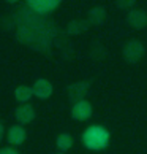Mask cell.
Returning <instances> with one entry per match:
<instances>
[{
	"label": "cell",
	"instance_id": "1",
	"mask_svg": "<svg viewBox=\"0 0 147 154\" xmlns=\"http://www.w3.org/2000/svg\"><path fill=\"white\" fill-rule=\"evenodd\" d=\"M82 145L90 151H103L111 141V134L103 125H90L82 132Z\"/></svg>",
	"mask_w": 147,
	"mask_h": 154
},
{
	"label": "cell",
	"instance_id": "2",
	"mask_svg": "<svg viewBox=\"0 0 147 154\" xmlns=\"http://www.w3.org/2000/svg\"><path fill=\"white\" fill-rule=\"evenodd\" d=\"M144 54H146V48L139 40H128L123 45L122 56L128 64H136V62H139L144 57Z\"/></svg>",
	"mask_w": 147,
	"mask_h": 154
},
{
	"label": "cell",
	"instance_id": "3",
	"mask_svg": "<svg viewBox=\"0 0 147 154\" xmlns=\"http://www.w3.org/2000/svg\"><path fill=\"white\" fill-rule=\"evenodd\" d=\"M92 113H93V108L89 100H79L76 103H73L71 118L76 119V121H87L92 116Z\"/></svg>",
	"mask_w": 147,
	"mask_h": 154
},
{
	"label": "cell",
	"instance_id": "4",
	"mask_svg": "<svg viewBox=\"0 0 147 154\" xmlns=\"http://www.w3.org/2000/svg\"><path fill=\"white\" fill-rule=\"evenodd\" d=\"M62 0H27V5L38 14H46L54 11Z\"/></svg>",
	"mask_w": 147,
	"mask_h": 154
},
{
	"label": "cell",
	"instance_id": "5",
	"mask_svg": "<svg viewBox=\"0 0 147 154\" xmlns=\"http://www.w3.org/2000/svg\"><path fill=\"white\" fill-rule=\"evenodd\" d=\"M89 86H90L89 81H78V83L70 84L68 89H66L70 100L75 102V103L79 100H86V94L89 92Z\"/></svg>",
	"mask_w": 147,
	"mask_h": 154
},
{
	"label": "cell",
	"instance_id": "6",
	"mask_svg": "<svg viewBox=\"0 0 147 154\" xmlns=\"http://www.w3.org/2000/svg\"><path fill=\"white\" fill-rule=\"evenodd\" d=\"M32 91H33V95L35 97H38V99H41V100H46L52 95L54 88H52V84H51V81H48V79H44V78H40L33 83Z\"/></svg>",
	"mask_w": 147,
	"mask_h": 154
},
{
	"label": "cell",
	"instance_id": "7",
	"mask_svg": "<svg viewBox=\"0 0 147 154\" xmlns=\"http://www.w3.org/2000/svg\"><path fill=\"white\" fill-rule=\"evenodd\" d=\"M14 118L19 124H29L35 119V108L30 103H21L14 110Z\"/></svg>",
	"mask_w": 147,
	"mask_h": 154
},
{
	"label": "cell",
	"instance_id": "8",
	"mask_svg": "<svg viewBox=\"0 0 147 154\" xmlns=\"http://www.w3.org/2000/svg\"><path fill=\"white\" fill-rule=\"evenodd\" d=\"M127 22L133 29H144L147 27V13L144 10H131L127 14Z\"/></svg>",
	"mask_w": 147,
	"mask_h": 154
},
{
	"label": "cell",
	"instance_id": "9",
	"mask_svg": "<svg viewBox=\"0 0 147 154\" xmlns=\"http://www.w3.org/2000/svg\"><path fill=\"white\" fill-rule=\"evenodd\" d=\"M27 138V132L22 125H11L7 130V141L13 146H19L25 141Z\"/></svg>",
	"mask_w": 147,
	"mask_h": 154
},
{
	"label": "cell",
	"instance_id": "10",
	"mask_svg": "<svg viewBox=\"0 0 147 154\" xmlns=\"http://www.w3.org/2000/svg\"><path fill=\"white\" fill-rule=\"evenodd\" d=\"M32 97H33L32 86L19 84V86L14 89V99H16V102H19V103H29V100Z\"/></svg>",
	"mask_w": 147,
	"mask_h": 154
},
{
	"label": "cell",
	"instance_id": "11",
	"mask_svg": "<svg viewBox=\"0 0 147 154\" xmlns=\"http://www.w3.org/2000/svg\"><path fill=\"white\" fill-rule=\"evenodd\" d=\"M106 19V10L103 7H95L89 11V24H92V26H100V24H103Z\"/></svg>",
	"mask_w": 147,
	"mask_h": 154
},
{
	"label": "cell",
	"instance_id": "12",
	"mask_svg": "<svg viewBox=\"0 0 147 154\" xmlns=\"http://www.w3.org/2000/svg\"><path fill=\"white\" fill-rule=\"evenodd\" d=\"M89 21H81V19H76V21H71L66 30H68L70 35H78V33H82L84 30L89 29Z\"/></svg>",
	"mask_w": 147,
	"mask_h": 154
},
{
	"label": "cell",
	"instance_id": "13",
	"mask_svg": "<svg viewBox=\"0 0 147 154\" xmlns=\"http://www.w3.org/2000/svg\"><path fill=\"white\" fill-rule=\"evenodd\" d=\"M73 143H75V140H73V137L70 134H60L57 137V140H55V145H57V148L62 152L68 151L70 148L73 146Z\"/></svg>",
	"mask_w": 147,
	"mask_h": 154
},
{
	"label": "cell",
	"instance_id": "14",
	"mask_svg": "<svg viewBox=\"0 0 147 154\" xmlns=\"http://www.w3.org/2000/svg\"><path fill=\"white\" fill-rule=\"evenodd\" d=\"M134 2H136V0H116V5H117V8H120V10H128L134 5Z\"/></svg>",
	"mask_w": 147,
	"mask_h": 154
},
{
	"label": "cell",
	"instance_id": "15",
	"mask_svg": "<svg viewBox=\"0 0 147 154\" xmlns=\"http://www.w3.org/2000/svg\"><path fill=\"white\" fill-rule=\"evenodd\" d=\"M0 154H19V151L14 149L13 146H3L0 148Z\"/></svg>",
	"mask_w": 147,
	"mask_h": 154
},
{
	"label": "cell",
	"instance_id": "16",
	"mask_svg": "<svg viewBox=\"0 0 147 154\" xmlns=\"http://www.w3.org/2000/svg\"><path fill=\"white\" fill-rule=\"evenodd\" d=\"M2 138H3V122L0 121V141H2Z\"/></svg>",
	"mask_w": 147,
	"mask_h": 154
},
{
	"label": "cell",
	"instance_id": "17",
	"mask_svg": "<svg viewBox=\"0 0 147 154\" xmlns=\"http://www.w3.org/2000/svg\"><path fill=\"white\" fill-rule=\"evenodd\" d=\"M8 3H16V2H19V0H7Z\"/></svg>",
	"mask_w": 147,
	"mask_h": 154
},
{
	"label": "cell",
	"instance_id": "18",
	"mask_svg": "<svg viewBox=\"0 0 147 154\" xmlns=\"http://www.w3.org/2000/svg\"><path fill=\"white\" fill-rule=\"evenodd\" d=\"M57 154H65V152H57Z\"/></svg>",
	"mask_w": 147,
	"mask_h": 154
}]
</instances>
